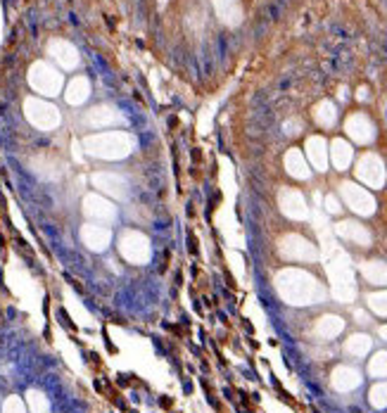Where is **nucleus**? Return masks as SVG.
Instances as JSON below:
<instances>
[{
    "mask_svg": "<svg viewBox=\"0 0 387 413\" xmlns=\"http://www.w3.org/2000/svg\"><path fill=\"white\" fill-rule=\"evenodd\" d=\"M159 404H162V406H166V409H169V406H171V399H164V396H162V399H159Z\"/></svg>",
    "mask_w": 387,
    "mask_h": 413,
    "instance_id": "nucleus-12",
    "label": "nucleus"
},
{
    "mask_svg": "<svg viewBox=\"0 0 387 413\" xmlns=\"http://www.w3.org/2000/svg\"><path fill=\"white\" fill-rule=\"evenodd\" d=\"M83 121L91 126V128H107V126H116L124 124V117L119 114V109L110 107V105H100V107H93Z\"/></svg>",
    "mask_w": 387,
    "mask_h": 413,
    "instance_id": "nucleus-5",
    "label": "nucleus"
},
{
    "mask_svg": "<svg viewBox=\"0 0 387 413\" xmlns=\"http://www.w3.org/2000/svg\"><path fill=\"white\" fill-rule=\"evenodd\" d=\"M119 252L131 264H145L150 259V240L138 231H126L119 237Z\"/></svg>",
    "mask_w": 387,
    "mask_h": 413,
    "instance_id": "nucleus-4",
    "label": "nucleus"
},
{
    "mask_svg": "<svg viewBox=\"0 0 387 413\" xmlns=\"http://www.w3.org/2000/svg\"><path fill=\"white\" fill-rule=\"evenodd\" d=\"M214 5H216V12L221 15L223 21H228V24H235V21H238V12L231 10V7L235 5V0H214Z\"/></svg>",
    "mask_w": 387,
    "mask_h": 413,
    "instance_id": "nucleus-11",
    "label": "nucleus"
},
{
    "mask_svg": "<svg viewBox=\"0 0 387 413\" xmlns=\"http://www.w3.org/2000/svg\"><path fill=\"white\" fill-rule=\"evenodd\" d=\"M88 95H91V81H88L86 76L72 79L69 86H67V93H64V98H67L69 105H83V102L88 100Z\"/></svg>",
    "mask_w": 387,
    "mask_h": 413,
    "instance_id": "nucleus-10",
    "label": "nucleus"
},
{
    "mask_svg": "<svg viewBox=\"0 0 387 413\" xmlns=\"http://www.w3.org/2000/svg\"><path fill=\"white\" fill-rule=\"evenodd\" d=\"M48 53L53 55V59H55L62 69H76V67H78V59H81L74 45L67 43V40H59V38H57V40H50Z\"/></svg>",
    "mask_w": 387,
    "mask_h": 413,
    "instance_id": "nucleus-6",
    "label": "nucleus"
},
{
    "mask_svg": "<svg viewBox=\"0 0 387 413\" xmlns=\"http://www.w3.org/2000/svg\"><path fill=\"white\" fill-rule=\"evenodd\" d=\"M86 152L100 159H124L129 157L135 147L133 136L124 133V131H107V133H95L88 136L86 140Z\"/></svg>",
    "mask_w": 387,
    "mask_h": 413,
    "instance_id": "nucleus-1",
    "label": "nucleus"
},
{
    "mask_svg": "<svg viewBox=\"0 0 387 413\" xmlns=\"http://www.w3.org/2000/svg\"><path fill=\"white\" fill-rule=\"evenodd\" d=\"M29 83L31 88L40 93V95H57L62 90V74L53 69L48 62H36L31 69H29Z\"/></svg>",
    "mask_w": 387,
    "mask_h": 413,
    "instance_id": "nucleus-2",
    "label": "nucleus"
},
{
    "mask_svg": "<svg viewBox=\"0 0 387 413\" xmlns=\"http://www.w3.org/2000/svg\"><path fill=\"white\" fill-rule=\"evenodd\" d=\"M83 212H86V216H91L95 221H114L116 207L112 202H107L105 197H100V195H86Z\"/></svg>",
    "mask_w": 387,
    "mask_h": 413,
    "instance_id": "nucleus-7",
    "label": "nucleus"
},
{
    "mask_svg": "<svg viewBox=\"0 0 387 413\" xmlns=\"http://www.w3.org/2000/svg\"><path fill=\"white\" fill-rule=\"evenodd\" d=\"M24 112H26V119L40 131H53L59 126V112L50 102H43L38 98H29L24 102Z\"/></svg>",
    "mask_w": 387,
    "mask_h": 413,
    "instance_id": "nucleus-3",
    "label": "nucleus"
},
{
    "mask_svg": "<svg viewBox=\"0 0 387 413\" xmlns=\"http://www.w3.org/2000/svg\"><path fill=\"white\" fill-rule=\"evenodd\" d=\"M93 183L102 193H110L112 197H126V193H129V183L116 174H95Z\"/></svg>",
    "mask_w": 387,
    "mask_h": 413,
    "instance_id": "nucleus-9",
    "label": "nucleus"
},
{
    "mask_svg": "<svg viewBox=\"0 0 387 413\" xmlns=\"http://www.w3.org/2000/svg\"><path fill=\"white\" fill-rule=\"evenodd\" d=\"M81 237H83V242H86V247H88V250L102 252V250H107V245H110L112 231H110V228H105V226L88 223V226H83Z\"/></svg>",
    "mask_w": 387,
    "mask_h": 413,
    "instance_id": "nucleus-8",
    "label": "nucleus"
}]
</instances>
